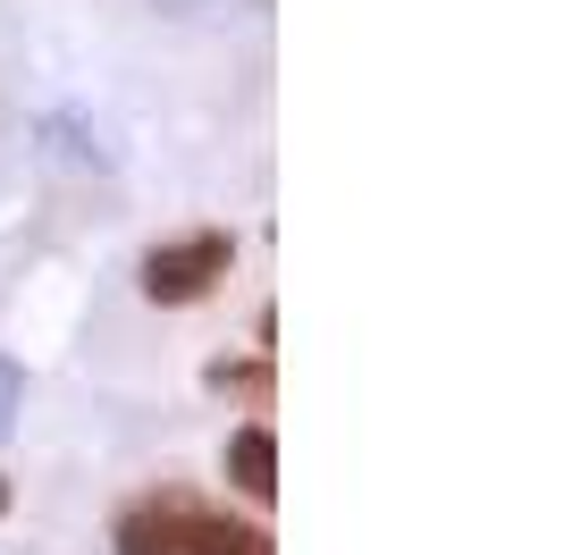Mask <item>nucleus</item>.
<instances>
[{"instance_id": "obj_1", "label": "nucleus", "mask_w": 564, "mask_h": 555, "mask_svg": "<svg viewBox=\"0 0 564 555\" xmlns=\"http://www.w3.org/2000/svg\"><path fill=\"white\" fill-rule=\"evenodd\" d=\"M110 547L118 555H270V538H261V522L219 513L194 488H143L135 505H118Z\"/></svg>"}, {"instance_id": "obj_4", "label": "nucleus", "mask_w": 564, "mask_h": 555, "mask_svg": "<svg viewBox=\"0 0 564 555\" xmlns=\"http://www.w3.org/2000/svg\"><path fill=\"white\" fill-rule=\"evenodd\" d=\"M212 395H236V404H270V353H261V362H212Z\"/></svg>"}, {"instance_id": "obj_3", "label": "nucleus", "mask_w": 564, "mask_h": 555, "mask_svg": "<svg viewBox=\"0 0 564 555\" xmlns=\"http://www.w3.org/2000/svg\"><path fill=\"white\" fill-rule=\"evenodd\" d=\"M228 488L270 513V497H279V438H270V421H245L228 438Z\"/></svg>"}, {"instance_id": "obj_2", "label": "nucleus", "mask_w": 564, "mask_h": 555, "mask_svg": "<svg viewBox=\"0 0 564 555\" xmlns=\"http://www.w3.org/2000/svg\"><path fill=\"white\" fill-rule=\"evenodd\" d=\"M228 270H236V236L228 228H194V236H169V244L143 253V295L152 303H203Z\"/></svg>"}, {"instance_id": "obj_5", "label": "nucleus", "mask_w": 564, "mask_h": 555, "mask_svg": "<svg viewBox=\"0 0 564 555\" xmlns=\"http://www.w3.org/2000/svg\"><path fill=\"white\" fill-rule=\"evenodd\" d=\"M0 513H9V480H0Z\"/></svg>"}]
</instances>
